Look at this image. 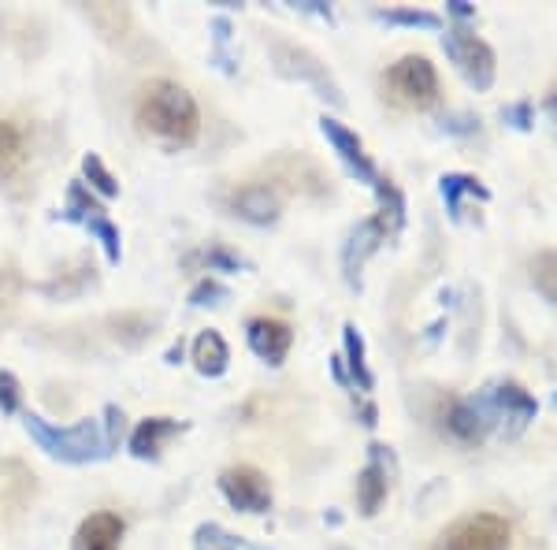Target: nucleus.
Wrapping results in <instances>:
<instances>
[{
	"instance_id": "1",
	"label": "nucleus",
	"mask_w": 557,
	"mask_h": 550,
	"mask_svg": "<svg viewBox=\"0 0 557 550\" xmlns=\"http://www.w3.org/2000/svg\"><path fill=\"white\" fill-rule=\"evenodd\" d=\"M138 127L168 145H190L201 134V112H197V101L182 90L179 82L156 79L142 90Z\"/></svg>"
},
{
	"instance_id": "2",
	"label": "nucleus",
	"mask_w": 557,
	"mask_h": 550,
	"mask_svg": "<svg viewBox=\"0 0 557 550\" xmlns=\"http://www.w3.org/2000/svg\"><path fill=\"white\" fill-rule=\"evenodd\" d=\"M383 90L398 108L409 112H424L439 101V71L428 56H402L398 64L387 67L383 75Z\"/></svg>"
},
{
	"instance_id": "3",
	"label": "nucleus",
	"mask_w": 557,
	"mask_h": 550,
	"mask_svg": "<svg viewBox=\"0 0 557 550\" xmlns=\"http://www.w3.org/2000/svg\"><path fill=\"white\" fill-rule=\"evenodd\" d=\"M513 547V532L498 513H472L454 521L431 550H509Z\"/></svg>"
},
{
	"instance_id": "4",
	"label": "nucleus",
	"mask_w": 557,
	"mask_h": 550,
	"mask_svg": "<svg viewBox=\"0 0 557 550\" xmlns=\"http://www.w3.org/2000/svg\"><path fill=\"white\" fill-rule=\"evenodd\" d=\"M223 495L231 498L238 510L260 513V510H268V502H272V484H268V476L257 472L253 465H238V469L223 472Z\"/></svg>"
},
{
	"instance_id": "5",
	"label": "nucleus",
	"mask_w": 557,
	"mask_h": 550,
	"mask_svg": "<svg viewBox=\"0 0 557 550\" xmlns=\"http://www.w3.org/2000/svg\"><path fill=\"white\" fill-rule=\"evenodd\" d=\"M454 53L465 67V75L476 86H491L494 79V53L487 49V41H480L468 30H454Z\"/></svg>"
},
{
	"instance_id": "6",
	"label": "nucleus",
	"mask_w": 557,
	"mask_h": 550,
	"mask_svg": "<svg viewBox=\"0 0 557 550\" xmlns=\"http://www.w3.org/2000/svg\"><path fill=\"white\" fill-rule=\"evenodd\" d=\"M123 543V517L119 513H90L75 536V550H119Z\"/></svg>"
},
{
	"instance_id": "7",
	"label": "nucleus",
	"mask_w": 557,
	"mask_h": 550,
	"mask_svg": "<svg viewBox=\"0 0 557 550\" xmlns=\"http://www.w3.org/2000/svg\"><path fill=\"white\" fill-rule=\"evenodd\" d=\"M249 342H253V350L264 361L279 365L286 357V350H290V342H294V331L286 328L283 320H253L249 324Z\"/></svg>"
},
{
	"instance_id": "8",
	"label": "nucleus",
	"mask_w": 557,
	"mask_h": 550,
	"mask_svg": "<svg viewBox=\"0 0 557 550\" xmlns=\"http://www.w3.org/2000/svg\"><path fill=\"white\" fill-rule=\"evenodd\" d=\"M26 164V134L19 123L0 119V179L19 175V168Z\"/></svg>"
},
{
	"instance_id": "9",
	"label": "nucleus",
	"mask_w": 557,
	"mask_h": 550,
	"mask_svg": "<svg viewBox=\"0 0 557 550\" xmlns=\"http://www.w3.org/2000/svg\"><path fill=\"white\" fill-rule=\"evenodd\" d=\"M194 361L201 372H208V376H220L223 368H227V346H223V339L216 331H205V335L197 339Z\"/></svg>"
},
{
	"instance_id": "10",
	"label": "nucleus",
	"mask_w": 557,
	"mask_h": 550,
	"mask_svg": "<svg viewBox=\"0 0 557 550\" xmlns=\"http://www.w3.org/2000/svg\"><path fill=\"white\" fill-rule=\"evenodd\" d=\"M234 205L246 212L249 220H272L275 212H279V201H275V194H268L264 186H246L242 194L234 197Z\"/></svg>"
},
{
	"instance_id": "11",
	"label": "nucleus",
	"mask_w": 557,
	"mask_h": 550,
	"mask_svg": "<svg viewBox=\"0 0 557 550\" xmlns=\"http://www.w3.org/2000/svg\"><path fill=\"white\" fill-rule=\"evenodd\" d=\"M164 435H171L168 420H149V424H142L138 435H134V454H153Z\"/></svg>"
},
{
	"instance_id": "12",
	"label": "nucleus",
	"mask_w": 557,
	"mask_h": 550,
	"mask_svg": "<svg viewBox=\"0 0 557 550\" xmlns=\"http://www.w3.org/2000/svg\"><path fill=\"white\" fill-rule=\"evenodd\" d=\"M535 287L543 290L550 302H557V253H543L535 261Z\"/></svg>"
},
{
	"instance_id": "13",
	"label": "nucleus",
	"mask_w": 557,
	"mask_h": 550,
	"mask_svg": "<svg viewBox=\"0 0 557 550\" xmlns=\"http://www.w3.org/2000/svg\"><path fill=\"white\" fill-rule=\"evenodd\" d=\"M387 495V484H383V476H379V469H368L361 476V502H364V510L372 513L379 506V498Z\"/></svg>"
},
{
	"instance_id": "14",
	"label": "nucleus",
	"mask_w": 557,
	"mask_h": 550,
	"mask_svg": "<svg viewBox=\"0 0 557 550\" xmlns=\"http://www.w3.org/2000/svg\"><path fill=\"white\" fill-rule=\"evenodd\" d=\"M324 131L331 134V138H335V142L342 145V149H346V157H350L353 164H361V168H368V164H364V157H361V142H357L353 134L342 131V127H338V123H335V119H327V123H324Z\"/></svg>"
},
{
	"instance_id": "15",
	"label": "nucleus",
	"mask_w": 557,
	"mask_h": 550,
	"mask_svg": "<svg viewBox=\"0 0 557 550\" xmlns=\"http://www.w3.org/2000/svg\"><path fill=\"white\" fill-rule=\"evenodd\" d=\"M554 105H557V90H554Z\"/></svg>"
}]
</instances>
